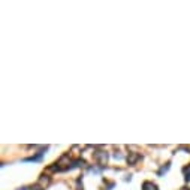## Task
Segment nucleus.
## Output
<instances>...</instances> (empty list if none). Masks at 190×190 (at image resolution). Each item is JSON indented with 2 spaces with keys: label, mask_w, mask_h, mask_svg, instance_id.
<instances>
[{
  "label": "nucleus",
  "mask_w": 190,
  "mask_h": 190,
  "mask_svg": "<svg viewBox=\"0 0 190 190\" xmlns=\"http://www.w3.org/2000/svg\"><path fill=\"white\" fill-rule=\"evenodd\" d=\"M95 159L96 160H99L100 163H105V162H106V159H108V154L104 153V151H97V153L95 154Z\"/></svg>",
  "instance_id": "obj_1"
},
{
  "label": "nucleus",
  "mask_w": 190,
  "mask_h": 190,
  "mask_svg": "<svg viewBox=\"0 0 190 190\" xmlns=\"http://www.w3.org/2000/svg\"><path fill=\"white\" fill-rule=\"evenodd\" d=\"M39 183H41V184H48V183H50V177H45V175H42V178L39 180Z\"/></svg>",
  "instance_id": "obj_5"
},
{
  "label": "nucleus",
  "mask_w": 190,
  "mask_h": 190,
  "mask_svg": "<svg viewBox=\"0 0 190 190\" xmlns=\"http://www.w3.org/2000/svg\"><path fill=\"white\" fill-rule=\"evenodd\" d=\"M138 159H139V154H136V153H130V154L127 156V162H129V165H135Z\"/></svg>",
  "instance_id": "obj_2"
},
{
  "label": "nucleus",
  "mask_w": 190,
  "mask_h": 190,
  "mask_svg": "<svg viewBox=\"0 0 190 190\" xmlns=\"http://www.w3.org/2000/svg\"><path fill=\"white\" fill-rule=\"evenodd\" d=\"M183 172H184L186 180H187V181H190V165H189V166H186V168H183Z\"/></svg>",
  "instance_id": "obj_3"
},
{
  "label": "nucleus",
  "mask_w": 190,
  "mask_h": 190,
  "mask_svg": "<svg viewBox=\"0 0 190 190\" xmlns=\"http://www.w3.org/2000/svg\"><path fill=\"white\" fill-rule=\"evenodd\" d=\"M144 190H156V186L151 183H144Z\"/></svg>",
  "instance_id": "obj_4"
}]
</instances>
